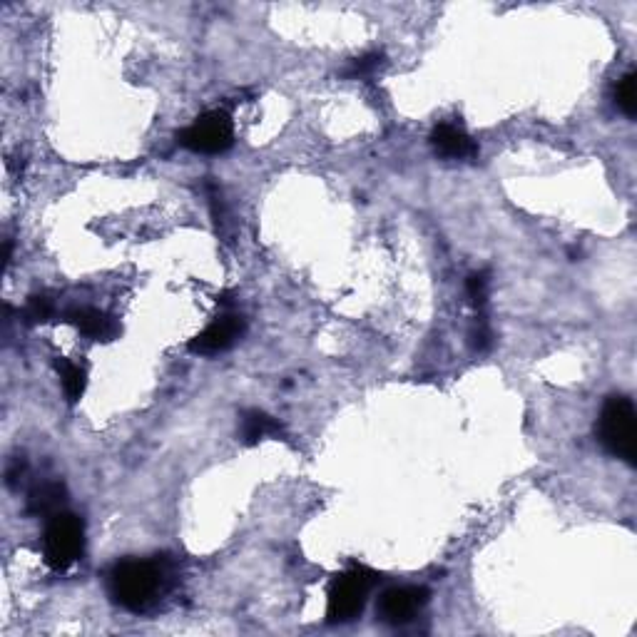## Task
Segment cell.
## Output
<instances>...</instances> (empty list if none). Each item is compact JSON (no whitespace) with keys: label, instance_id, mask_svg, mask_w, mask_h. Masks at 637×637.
<instances>
[{"label":"cell","instance_id":"9","mask_svg":"<svg viewBox=\"0 0 637 637\" xmlns=\"http://www.w3.org/2000/svg\"><path fill=\"white\" fill-rule=\"evenodd\" d=\"M68 321L80 331V334H85L93 341H112L120 334V324H117L110 314L100 312V309H73V312L68 314Z\"/></svg>","mask_w":637,"mask_h":637},{"label":"cell","instance_id":"15","mask_svg":"<svg viewBox=\"0 0 637 637\" xmlns=\"http://www.w3.org/2000/svg\"><path fill=\"white\" fill-rule=\"evenodd\" d=\"M466 292H468V299H471V304L476 309H483L488 302V274L486 272H476L468 277V284H466Z\"/></svg>","mask_w":637,"mask_h":637},{"label":"cell","instance_id":"13","mask_svg":"<svg viewBox=\"0 0 637 637\" xmlns=\"http://www.w3.org/2000/svg\"><path fill=\"white\" fill-rule=\"evenodd\" d=\"M381 65H384V53H379V50H374V53L359 55V58L351 60L349 68L344 70V78H349V80L371 78V75H374L376 70H381Z\"/></svg>","mask_w":637,"mask_h":637},{"label":"cell","instance_id":"5","mask_svg":"<svg viewBox=\"0 0 637 637\" xmlns=\"http://www.w3.org/2000/svg\"><path fill=\"white\" fill-rule=\"evenodd\" d=\"M177 142L197 155H222L234 142L232 117L224 110L205 112L177 135Z\"/></svg>","mask_w":637,"mask_h":637},{"label":"cell","instance_id":"1","mask_svg":"<svg viewBox=\"0 0 637 637\" xmlns=\"http://www.w3.org/2000/svg\"><path fill=\"white\" fill-rule=\"evenodd\" d=\"M170 588V570L162 560H122L107 575L110 598L130 613L150 610Z\"/></svg>","mask_w":637,"mask_h":637},{"label":"cell","instance_id":"16","mask_svg":"<svg viewBox=\"0 0 637 637\" xmlns=\"http://www.w3.org/2000/svg\"><path fill=\"white\" fill-rule=\"evenodd\" d=\"M50 314H53V302L48 297H30L28 307L23 309V317L28 324H40V321H48Z\"/></svg>","mask_w":637,"mask_h":637},{"label":"cell","instance_id":"8","mask_svg":"<svg viewBox=\"0 0 637 637\" xmlns=\"http://www.w3.org/2000/svg\"><path fill=\"white\" fill-rule=\"evenodd\" d=\"M431 145L443 160H473L478 155V145L471 140V135L453 122H441L433 127Z\"/></svg>","mask_w":637,"mask_h":637},{"label":"cell","instance_id":"6","mask_svg":"<svg viewBox=\"0 0 637 637\" xmlns=\"http://www.w3.org/2000/svg\"><path fill=\"white\" fill-rule=\"evenodd\" d=\"M428 603V590L421 585H399V588H389L379 598L376 613L386 625H409Z\"/></svg>","mask_w":637,"mask_h":637},{"label":"cell","instance_id":"10","mask_svg":"<svg viewBox=\"0 0 637 637\" xmlns=\"http://www.w3.org/2000/svg\"><path fill=\"white\" fill-rule=\"evenodd\" d=\"M65 503H68V491H65L63 483L48 481L40 483L30 491L28 496V513L30 516H43L50 518L55 513L65 511Z\"/></svg>","mask_w":637,"mask_h":637},{"label":"cell","instance_id":"17","mask_svg":"<svg viewBox=\"0 0 637 637\" xmlns=\"http://www.w3.org/2000/svg\"><path fill=\"white\" fill-rule=\"evenodd\" d=\"M471 344L476 351H488L491 349V329H488L486 319H478L476 326L471 331Z\"/></svg>","mask_w":637,"mask_h":637},{"label":"cell","instance_id":"2","mask_svg":"<svg viewBox=\"0 0 637 637\" xmlns=\"http://www.w3.org/2000/svg\"><path fill=\"white\" fill-rule=\"evenodd\" d=\"M376 583H379V573L366 565H351L346 573L336 575L329 595H326V620L334 625H344L359 618Z\"/></svg>","mask_w":637,"mask_h":637},{"label":"cell","instance_id":"7","mask_svg":"<svg viewBox=\"0 0 637 637\" xmlns=\"http://www.w3.org/2000/svg\"><path fill=\"white\" fill-rule=\"evenodd\" d=\"M242 334H244L242 314L224 312L219 314V317L214 319L205 331H200V334L190 341V351L200 356L222 354V351L232 349V346L242 339Z\"/></svg>","mask_w":637,"mask_h":637},{"label":"cell","instance_id":"3","mask_svg":"<svg viewBox=\"0 0 637 637\" xmlns=\"http://www.w3.org/2000/svg\"><path fill=\"white\" fill-rule=\"evenodd\" d=\"M598 441L605 451L615 458L635 463L637 456V428H635V406L628 396H610L600 411Z\"/></svg>","mask_w":637,"mask_h":637},{"label":"cell","instance_id":"14","mask_svg":"<svg viewBox=\"0 0 637 637\" xmlns=\"http://www.w3.org/2000/svg\"><path fill=\"white\" fill-rule=\"evenodd\" d=\"M615 103L628 117H635L637 112V75L628 73L615 85Z\"/></svg>","mask_w":637,"mask_h":637},{"label":"cell","instance_id":"11","mask_svg":"<svg viewBox=\"0 0 637 637\" xmlns=\"http://www.w3.org/2000/svg\"><path fill=\"white\" fill-rule=\"evenodd\" d=\"M269 436H282V424L277 419H272L264 411L252 409L242 416V438L244 443L254 446V443L264 441Z\"/></svg>","mask_w":637,"mask_h":637},{"label":"cell","instance_id":"12","mask_svg":"<svg viewBox=\"0 0 637 637\" xmlns=\"http://www.w3.org/2000/svg\"><path fill=\"white\" fill-rule=\"evenodd\" d=\"M58 374H60V384H63L65 399L70 404H78L85 394V386H88V371L80 364L70 359H58Z\"/></svg>","mask_w":637,"mask_h":637},{"label":"cell","instance_id":"4","mask_svg":"<svg viewBox=\"0 0 637 637\" xmlns=\"http://www.w3.org/2000/svg\"><path fill=\"white\" fill-rule=\"evenodd\" d=\"M85 548V526L75 513L60 511L48 518L43 535L45 563L55 573H65L80 560Z\"/></svg>","mask_w":637,"mask_h":637}]
</instances>
